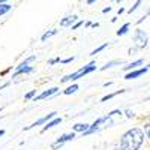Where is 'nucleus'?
<instances>
[{
	"instance_id": "obj_1",
	"label": "nucleus",
	"mask_w": 150,
	"mask_h": 150,
	"mask_svg": "<svg viewBox=\"0 0 150 150\" xmlns=\"http://www.w3.org/2000/svg\"><path fill=\"white\" fill-rule=\"evenodd\" d=\"M144 141V132L140 128H132L125 132L120 141L122 150H138Z\"/></svg>"
},
{
	"instance_id": "obj_2",
	"label": "nucleus",
	"mask_w": 150,
	"mask_h": 150,
	"mask_svg": "<svg viewBox=\"0 0 150 150\" xmlns=\"http://www.w3.org/2000/svg\"><path fill=\"white\" fill-rule=\"evenodd\" d=\"M95 69H96V66H95V63L92 62V63H89L87 66H83L81 69H78L77 72H74V74H71V75H66L65 78H62V83H66V81H75V80H78V78L84 77V75H87V74L93 72Z\"/></svg>"
},
{
	"instance_id": "obj_3",
	"label": "nucleus",
	"mask_w": 150,
	"mask_h": 150,
	"mask_svg": "<svg viewBox=\"0 0 150 150\" xmlns=\"http://www.w3.org/2000/svg\"><path fill=\"white\" fill-rule=\"evenodd\" d=\"M134 42H135L137 48H144L147 45V42H149V38H147V35L143 30H135V33H134Z\"/></svg>"
},
{
	"instance_id": "obj_4",
	"label": "nucleus",
	"mask_w": 150,
	"mask_h": 150,
	"mask_svg": "<svg viewBox=\"0 0 150 150\" xmlns=\"http://www.w3.org/2000/svg\"><path fill=\"white\" fill-rule=\"evenodd\" d=\"M35 59H36V57L32 56V57H29L27 60H24L23 63L18 66V69H17V72H15V77H17V75H20V74H29V72H32L33 68H32V66H27V65L30 63V62H33Z\"/></svg>"
},
{
	"instance_id": "obj_5",
	"label": "nucleus",
	"mask_w": 150,
	"mask_h": 150,
	"mask_svg": "<svg viewBox=\"0 0 150 150\" xmlns=\"http://www.w3.org/2000/svg\"><path fill=\"white\" fill-rule=\"evenodd\" d=\"M75 138V134L74 132H71V134H65V135H62L60 137V138L54 143V144H51V149L53 150H57L59 147H62V146H63L66 141H71V140H74Z\"/></svg>"
},
{
	"instance_id": "obj_6",
	"label": "nucleus",
	"mask_w": 150,
	"mask_h": 150,
	"mask_svg": "<svg viewBox=\"0 0 150 150\" xmlns=\"http://www.w3.org/2000/svg\"><path fill=\"white\" fill-rule=\"evenodd\" d=\"M56 114L57 112H50V114H47V116H44V117H41L39 120H36L33 125H30V126H27V128H24L26 131H29V129H32V128H36V126H41V125H44V123H48V120H51V119H56Z\"/></svg>"
},
{
	"instance_id": "obj_7",
	"label": "nucleus",
	"mask_w": 150,
	"mask_h": 150,
	"mask_svg": "<svg viewBox=\"0 0 150 150\" xmlns=\"http://www.w3.org/2000/svg\"><path fill=\"white\" fill-rule=\"evenodd\" d=\"M57 87H53V89H48V90H45L44 93H41L39 96H36V99H35V102L36 101H41V99H47V98H50L51 95H54V93H57Z\"/></svg>"
},
{
	"instance_id": "obj_8",
	"label": "nucleus",
	"mask_w": 150,
	"mask_h": 150,
	"mask_svg": "<svg viewBox=\"0 0 150 150\" xmlns=\"http://www.w3.org/2000/svg\"><path fill=\"white\" fill-rule=\"evenodd\" d=\"M147 71H149V66H146V68H143V69H138V71H134V72H129V74L126 75V80H134V78H137V77H140V75L146 74Z\"/></svg>"
},
{
	"instance_id": "obj_9",
	"label": "nucleus",
	"mask_w": 150,
	"mask_h": 150,
	"mask_svg": "<svg viewBox=\"0 0 150 150\" xmlns=\"http://www.w3.org/2000/svg\"><path fill=\"white\" fill-rule=\"evenodd\" d=\"M75 20H77V15H68V17H65L63 20L60 21V26H62V27H68V26H72Z\"/></svg>"
},
{
	"instance_id": "obj_10",
	"label": "nucleus",
	"mask_w": 150,
	"mask_h": 150,
	"mask_svg": "<svg viewBox=\"0 0 150 150\" xmlns=\"http://www.w3.org/2000/svg\"><path fill=\"white\" fill-rule=\"evenodd\" d=\"M60 122H62V119H59V117H56V119H53L51 122H48V123L45 125V126H44V129H42V131L45 132V131H48V129H51V128H54V126H56V125H59Z\"/></svg>"
},
{
	"instance_id": "obj_11",
	"label": "nucleus",
	"mask_w": 150,
	"mask_h": 150,
	"mask_svg": "<svg viewBox=\"0 0 150 150\" xmlns=\"http://www.w3.org/2000/svg\"><path fill=\"white\" fill-rule=\"evenodd\" d=\"M74 131H77V132H86V131H89V125L87 123H77L74 126Z\"/></svg>"
},
{
	"instance_id": "obj_12",
	"label": "nucleus",
	"mask_w": 150,
	"mask_h": 150,
	"mask_svg": "<svg viewBox=\"0 0 150 150\" xmlns=\"http://www.w3.org/2000/svg\"><path fill=\"white\" fill-rule=\"evenodd\" d=\"M140 65H143V60L140 59V60H137V62H132V63H129L128 66H125V71H129V69H135L137 66H140Z\"/></svg>"
},
{
	"instance_id": "obj_13",
	"label": "nucleus",
	"mask_w": 150,
	"mask_h": 150,
	"mask_svg": "<svg viewBox=\"0 0 150 150\" xmlns=\"http://www.w3.org/2000/svg\"><path fill=\"white\" fill-rule=\"evenodd\" d=\"M122 63V60H114V62H108V63L105 65V66H102L101 68V71H107V69H110V68H112V66H116V65H120Z\"/></svg>"
},
{
	"instance_id": "obj_14",
	"label": "nucleus",
	"mask_w": 150,
	"mask_h": 150,
	"mask_svg": "<svg viewBox=\"0 0 150 150\" xmlns=\"http://www.w3.org/2000/svg\"><path fill=\"white\" fill-rule=\"evenodd\" d=\"M125 90H117L116 93H110V95H107V96H104L102 99H101V102H107V101H110L111 98H114V96H117V95H120V93H123Z\"/></svg>"
},
{
	"instance_id": "obj_15",
	"label": "nucleus",
	"mask_w": 150,
	"mask_h": 150,
	"mask_svg": "<svg viewBox=\"0 0 150 150\" xmlns=\"http://www.w3.org/2000/svg\"><path fill=\"white\" fill-rule=\"evenodd\" d=\"M56 33H57V30H50V32L44 33V35H42V38H41V41H42V42H45L47 39H50V38H51V36H54Z\"/></svg>"
},
{
	"instance_id": "obj_16",
	"label": "nucleus",
	"mask_w": 150,
	"mask_h": 150,
	"mask_svg": "<svg viewBox=\"0 0 150 150\" xmlns=\"http://www.w3.org/2000/svg\"><path fill=\"white\" fill-rule=\"evenodd\" d=\"M9 11H11V5H8V3H3V5H0V15L6 14V12H9Z\"/></svg>"
},
{
	"instance_id": "obj_17",
	"label": "nucleus",
	"mask_w": 150,
	"mask_h": 150,
	"mask_svg": "<svg viewBox=\"0 0 150 150\" xmlns=\"http://www.w3.org/2000/svg\"><path fill=\"white\" fill-rule=\"evenodd\" d=\"M128 29H129V23H126V24H123V27H122L120 30H117V35H119V36H123L125 33L128 32Z\"/></svg>"
},
{
	"instance_id": "obj_18",
	"label": "nucleus",
	"mask_w": 150,
	"mask_h": 150,
	"mask_svg": "<svg viewBox=\"0 0 150 150\" xmlns=\"http://www.w3.org/2000/svg\"><path fill=\"white\" fill-rule=\"evenodd\" d=\"M77 90H78V86H77V84H74V86L68 87V89L65 90V95H71V93H74V92H77Z\"/></svg>"
},
{
	"instance_id": "obj_19",
	"label": "nucleus",
	"mask_w": 150,
	"mask_h": 150,
	"mask_svg": "<svg viewBox=\"0 0 150 150\" xmlns=\"http://www.w3.org/2000/svg\"><path fill=\"white\" fill-rule=\"evenodd\" d=\"M105 48H107V44H104V45H101V47H98L96 50H93V51H92V54H90V56H96L98 53H101L102 50H105Z\"/></svg>"
},
{
	"instance_id": "obj_20",
	"label": "nucleus",
	"mask_w": 150,
	"mask_h": 150,
	"mask_svg": "<svg viewBox=\"0 0 150 150\" xmlns=\"http://www.w3.org/2000/svg\"><path fill=\"white\" fill-rule=\"evenodd\" d=\"M140 3H141V0H137V2H135V5H134V6H132V8H131V9L128 11V12H129V14H132V12H135L137 9H138V6H140Z\"/></svg>"
},
{
	"instance_id": "obj_21",
	"label": "nucleus",
	"mask_w": 150,
	"mask_h": 150,
	"mask_svg": "<svg viewBox=\"0 0 150 150\" xmlns=\"http://www.w3.org/2000/svg\"><path fill=\"white\" fill-rule=\"evenodd\" d=\"M144 134H146V137H147V138H150V123L144 126Z\"/></svg>"
},
{
	"instance_id": "obj_22",
	"label": "nucleus",
	"mask_w": 150,
	"mask_h": 150,
	"mask_svg": "<svg viewBox=\"0 0 150 150\" xmlns=\"http://www.w3.org/2000/svg\"><path fill=\"white\" fill-rule=\"evenodd\" d=\"M35 93H36V90H32V92H29L26 96H24V99H26V101H29V99H32V98L35 96Z\"/></svg>"
},
{
	"instance_id": "obj_23",
	"label": "nucleus",
	"mask_w": 150,
	"mask_h": 150,
	"mask_svg": "<svg viewBox=\"0 0 150 150\" xmlns=\"http://www.w3.org/2000/svg\"><path fill=\"white\" fill-rule=\"evenodd\" d=\"M81 24H83V21H78V23H75L74 26H72V29H78V27L81 26Z\"/></svg>"
},
{
	"instance_id": "obj_24",
	"label": "nucleus",
	"mask_w": 150,
	"mask_h": 150,
	"mask_svg": "<svg viewBox=\"0 0 150 150\" xmlns=\"http://www.w3.org/2000/svg\"><path fill=\"white\" fill-rule=\"evenodd\" d=\"M57 62H62L60 59H53V60H50V65H54V63H57Z\"/></svg>"
},
{
	"instance_id": "obj_25",
	"label": "nucleus",
	"mask_w": 150,
	"mask_h": 150,
	"mask_svg": "<svg viewBox=\"0 0 150 150\" xmlns=\"http://www.w3.org/2000/svg\"><path fill=\"white\" fill-rule=\"evenodd\" d=\"M74 60V57H69V59H65V60H62L63 63H71V62Z\"/></svg>"
},
{
	"instance_id": "obj_26",
	"label": "nucleus",
	"mask_w": 150,
	"mask_h": 150,
	"mask_svg": "<svg viewBox=\"0 0 150 150\" xmlns=\"http://www.w3.org/2000/svg\"><path fill=\"white\" fill-rule=\"evenodd\" d=\"M96 0H87V5H92V3H95Z\"/></svg>"
},
{
	"instance_id": "obj_27",
	"label": "nucleus",
	"mask_w": 150,
	"mask_h": 150,
	"mask_svg": "<svg viewBox=\"0 0 150 150\" xmlns=\"http://www.w3.org/2000/svg\"><path fill=\"white\" fill-rule=\"evenodd\" d=\"M110 11H111V8H110V6H108V8H105V9H104V11H102V12H110Z\"/></svg>"
},
{
	"instance_id": "obj_28",
	"label": "nucleus",
	"mask_w": 150,
	"mask_h": 150,
	"mask_svg": "<svg viewBox=\"0 0 150 150\" xmlns=\"http://www.w3.org/2000/svg\"><path fill=\"white\" fill-rule=\"evenodd\" d=\"M5 2H8V0H0V5H3Z\"/></svg>"
},
{
	"instance_id": "obj_29",
	"label": "nucleus",
	"mask_w": 150,
	"mask_h": 150,
	"mask_svg": "<svg viewBox=\"0 0 150 150\" xmlns=\"http://www.w3.org/2000/svg\"><path fill=\"white\" fill-rule=\"evenodd\" d=\"M3 134H5V131H2V129H0V137H2Z\"/></svg>"
},
{
	"instance_id": "obj_30",
	"label": "nucleus",
	"mask_w": 150,
	"mask_h": 150,
	"mask_svg": "<svg viewBox=\"0 0 150 150\" xmlns=\"http://www.w3.org/2000/svg\"><path fill=\"white\" fill-rule=\"evenodd\" d=\"M147 15H150V11H149V12H147Z\"/></svg>"
},
{
	"instance_id": "obj_31",
	"label": "nucleus",
	"mask_w": 150,
	"mask_h": 150,
	"mask_svg": "<svg viewBox=\"0 0 150 150\" xmlns=\"http://www.w3.org/2000/svg\"><path fill=\"white\" fill-rule=\"evenodd\" d=\"M116 150H122V149H116Z\"/></svg>"
}]
</instances>
